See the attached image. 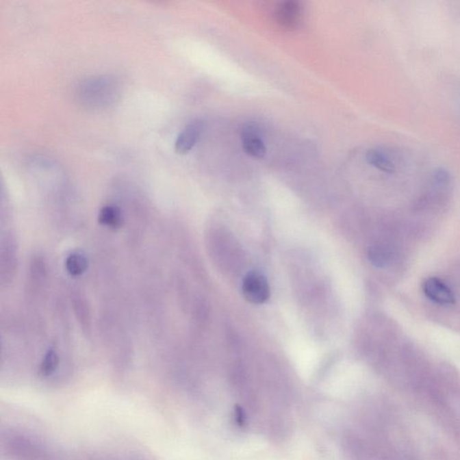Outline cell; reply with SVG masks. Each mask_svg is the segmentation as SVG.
I'll list each match as a JSON object with an SVG mask.
<instances>
[{"label":"cell","mask_w":460,"mask_h":460,"mask_svg":"<svg viewBox=\"0 0 460 460\" xmlns=\"http://www.w3.org/2000/svg\"><path fill=\"white\" fill-rule=\"evenodd\" d=\"M242 292L247 301L255 305L266 303L271 296L268 280L263 273L257 271L250 272L244 276Z\"/></svg>","instance_id":"1"},{"label":"cell","mask_w":460,"mask_h":460,"mask_svg":"<svg viewBox=\"0 0 460 460\" xmlns=\"http://www.w3.org/2000/svg\"><path fill=\"white\" fill-rule=\"evenodd\" d=\"M366 161L374 168L387 174H395L404 165V157L400 153L384 148L370 149L366 154Z\"/></svg>","instance_id":"2"},{"label":"cell","mask_w":460,"mask_h":460,"mask_svg":"<svg viewBox=\"0 0 460 460\" xmlns=\"http://www.w3.org/2000/svg\"><path fill=\"white\" fill-rule=\"evenodd\" d=\"M1 281L3 284L11 283L16 271V240L10 232L1 240Z\"/></svg>","instance_id":"3"},{"label":"cell","mask_w":460,"mask_h":460,"mask_svg":"<svg viewBox=\"0 0 460 460\" xmlns=\"http://www.w3.org/2000/svg\"><path fill=\"white\" fill-rule=\"evenodd\" d=\"M241 142L244 152L250 157L263 158L266 155V146L261 138L260 128L255 123H246L241 129Z\"/></svg>","instance_id":"4"},{"label":"cell","mask_w":460,"mask_h":460,"mask_svg":"<svg viewBox=\"0 0 460 460\" xmlns=\"http://www.w3.org/2000/svg\"><path fill=\"white\" fill-rule=\"evenodd\" d=\"M276 23L285 30H295L302 19V7L300 2L286 1L281 3L274 12Z\"/></svg>","instance_id":"5"},{"label":"cell","mask_w":460,"mask_h":460,"mask_svg":"<svg viewBox=\"0 0 460 460\" xmlns=\"http://www.w3.org/2000/svg\"><path fill=\"white\" fill-rule=\"evenodd\" d=\"M204 131L203 120H194L180 132L175 143V152L183 155L191 151L192 148L199 142L201 134Z\"/></svg>","instance_id":"6"},{"label":"cell","mask_w":460,"mask_h":460,"mask_svg":"<svg viewBox=\"0 0 460 460\" xmlns=\"http://www.w3.org/2000/svg\"><path fill=\"white\" fill-rule=\"evenodd\" d=\"M424 292L430 300L436 303L453 304L455 296L450 288L437 278H430L424 284Z\"/></svg>","instance_id":"7"},{"label":"cell","mask_w":460,"mask_h":460,"mask_svg":"<svg viewBox=\"0 0 460 460\" xmlns=\"http://www.w3.org/2000/svg\"><path fill=\"white\" fill-rule=\"evenodd\" d=\"M99 222L109 229H120L125 224L122 209L114 204H106L100 209Z\"/></svg>","instance_id":"8"},{"label":"cell","mask_w":460,"mask_h":460,"mask_svg":"<svg viewBox=\"0 0 460 460\" xmlns=\"http://www.w3.org/2000/svg\"><path fill=\"white\" fill-rule=\"evenodd\" d=\"M72 305H73L75 314H76L77 320H79L82 329L86 333L91 332V312L88 304L86 303L85 298L79 293H74L72 295Z\"/></svg>","instance_id":"9"},{"label":"cell","mask_w":460,"mask_h":460,"mask_svg":"<svg viewBox=\"0 0 460 460\" xmlns=\"http://www.w3.org/2000/svg\"><path fill=\"white\" fill-rule=\"evenodd\" d=\"M65 269L71 277H80L88 271L89 261L81 251L71 253L65 259Z\"/></svg>","instance_id":"10"},{"label":"cell","mask_w":460,"mask_h":460,"mask_svg":"<svg viewBox=\"0 0 460 460\" xmlns=\"http://www.w3.org/2000/svg\"><path fill=\"white\" fill-rule=\"evenodd\" d=\"M60 355L55 348H50L43 355L40 363L39 373L42 376H50L56 372L60 365Z\"/></svg>","instance_id":"11"},{"label":"cell","mask_w":460,"mask_h":460,"mask_svg":"<svg viewBox=\"0 0 460 460\" xmlns=\"http://www.w3.org/2000/svg\"><path fill=\"white\" fill-rule=\"evenodd\" d=\"M370 261L376 267L386 266L388 260H389V255H388L386 250L379 246H374L369 250Z\"/></svg>","instance_id":"12"},{"label":"cell","mask_w":460,"mask_h":460,"mask_svg":"<svg viewBox=\"0 0 460 460\" xmlns=\"http://www.w3.org/2000/svg\"><path fill=\"white\" fill-rule=\"evenodd\" d=\"M234 417L235 422H237L238 426H244V425L246 424V413H244L243 408L240 407V405H237V407H235Z\"/></svg>","instance_id":"13"}]
</instances>
